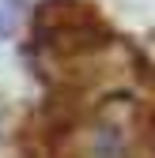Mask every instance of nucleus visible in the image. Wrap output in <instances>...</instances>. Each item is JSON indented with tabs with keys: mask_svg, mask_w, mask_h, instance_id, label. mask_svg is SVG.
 Listing matches in <instances>:
<instances>
[{
	"mask_svg": "<svg viewBox=\"0 0 155 158\" xmlns=\"http://www.w3.org/2000/svg\"><path fill=\"white\" fill-rule=\"evenodd\" d=\"M27 56L46 87L30 158H155V68L91 4L46 0Z\"/></svg>",
	"mask_w": 155,
	"mask_h": 158,
	"instance_id": "1",
	"label": "nucleus"
}]
</instances>
